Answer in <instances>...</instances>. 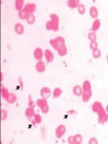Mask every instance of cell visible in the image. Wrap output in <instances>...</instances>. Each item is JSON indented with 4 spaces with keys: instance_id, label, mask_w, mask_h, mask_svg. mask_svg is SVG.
Listing matches in <instances>:
<instances>
[{
    "instance_id": "14",
    "label": "cell",
    "mask_w": 108,
    "mask_h": 144,
    "mask_svg": "<svg viewBox=\"0 0 108 144\" xmlns=\"http://www.w3.org/2000/svg\"><path fill=\"white\" fill-rule=\"evenodd\" d=\"M73 92L75 96L79 97V96H82L84 91H83V88L80 87L79 85H76V86H74L73 88Z\"/></svg>"
},
{
    "instance_id": "3",
    "label": "cell",
    "mask_w": 108,
    "mask_h": 144,
    "mask_svg": "<svg viewBox=\"0 0 108 144\" xmlns=\"http://www.w3.org/2000/svg\"><path fill=\"white\" fill-rule=\"evenodd\" d=\"M65 133H66V126L64 125H59V126L56 128V131H55L56 137L58 138V139L62 138Z\"/></svg>"
},
{
    "instance_id": "43",
    "label": "cell",
    "mask_w": 108,
    "mask_h": 144,
    "mask_svg": "<svg viewBox=\"0 0 108 144\" xmlns=\"http://www.w3.org/2000/svg\"><path fill=\"white\" fill-rule=\"evenodd\" d=\"M106 60H107V62H108V54L106 55Z\"/></svg>"
},
{
    "instance_id": "30",
    "label": "cell",
    "mask_w": 108,
    "mask_h": 144,
    "mask_svg": "<svg viewBox=\"0 0 108 144\" xmlns=\"http://www.w3.org/2000/svg\"><path fill=\"white\" fill-rule=\"evenodd\" d=\"M33 120H35V122L37 124H41L42 120H41V116L39 115V114H35L34 115V117H33Z\"/></svg>"
},
{
    "instance_id": "10",
    "label": "cell",
    "mask_w": 108,
    "mask_h": 144,
    "mask_svg": "<svg viewBox=\"0 0 108 144\" xmlns=\"http://www.w3.org/2000/svg\"><path fill=\"white\" fill-rule=\"evenodd\" d=\"M57 51V54H58V55H59V56H61V57L65 56V55L68 54V48H67V47H66L65 44L60 46Z\"/></svg>"
},
{
    "instance_id": "16",
    "label": "cell",
    "mask_w": 108,
    "mask_h": 144,
    "mask_svg": "<svg viewBox=\"0 0 108 144\" xmlns=\"http://www.w3.org/2000/svg\"><path fill=\"white\" fill-rule=\"evenodd\" d=\"M90 15L91 16V18L96 20V18L98 17V15H99L97 8L95 7V6H91L90 9Z\"/></svg>"
},
{
    "instance_id": "36",
    "label": "cell",
    "mask_w": 108,
    "mask_h": 144,
    "mask_svg": "<svg viewBox=\"0 0 108 144\" xmlns=\"http://www.w3.org/2000/svg\"><path fill=\"white\" fill-rule=\"evenodd\" d=\"M98 141L95 137H91L90 140H89V144H97Z\"/></svg>"
},
{
    "instance_id": "42",
    "label": "cell",
    "mask_w": 108,
    "mask_h": 144,
    "mask_svg": "<svg viewBox=\"0 0 108 144\" xmlns=\"http://www.w3.org/2000/svg\"><path fill=\"white\" fill-rule=\"evenodd\" d=\"M105 110H106V112L108 114V105H107V106L106 107V109H105Z\"/></svg>"
},
{
    "instance_id": "17",
    "label": "cell",
    "mask_w": 108,
    "mask_h": 144,
    "mask_svg": "<svg viewBox=\"0 0 108 144\" xmlns=\"http://www.w3.org/2000/svg\"><path fill=\"white\" fill-rule=\"evenodd\" d=\"M15 9H16V10H18L19 12L24 9H23V8L25 7V2H24V0H16V1L15 2Z\"/></svg>"
},
{
    "instance_id": "31",
    "label": "cell",
    "mask_w": 108,
    "mask_h": 144,
    "mask_svg": "<svg viewBox=\"0 0 108 144\" xmlns=\"http://www.w3.org/2000/svg\"><path fill=\"white\" fill-rule=\"evenodd\" d=\"M78 11L79 15H85V6L83 4H80L78 7Z\"/></svg>"
},
{
    "instance_id": "4",
    "label": "cell",
    "mask_w": 108,
    "mask_h": 144,
    "mask_svg": "<svg viewBox=\"0 0 108 144\" xmlns=\"http://www.w3.org/2000/svg\"><path fill=\"white\" fill-rule=\"evenodd\" d=\"M24 9L26 10L29 15H34L35 11L37 10V5H35V4L30 3V4H27L25 5Z\"/></svg>"
},
{
    "instance_id": "9",
    "label": "cell",
    "mask_w": 108,
    "mask_h": 144,
    "mask_svg": "<svg viewBox=\"0 0 108 144\" xmlns=\"http://www.w3.org/2000/svg\"><path fill=\"white\" fill-rule=\"evenodd\" d=\"M92 96V91H85V92H83L82 94V100L85 103H87V102L90 101V99Z\"/></svg>"
},
{
    "instance_id": "41",
    "label": "cell",
    "mask_w": 108,
    "mask_h": 144,
    "mask_svg": "<svg viewBox=\"0 0 108 144\" xmlns=\"http://www.w3.org/2000/svg\"><path fill=\"white\" fill-rule=\"evenodd\" d=\"M1 81H4V75H3V73H1Z\"/></svg>"
},
{
    "instance_id": "2",
    "label": "cell",
    "mask_w": 108,
    "mask_h": 144,
    "mask_svg": "<svg viewBox=\"0 0 108 144\" xmlns=\"http://www.w3.org/2000/svg\"><path fill=\"white\" fill-rule=\"evenodd\" d=\"M97 115H98V122L100 124H105L106 122H107L108 114L104 109V108H102L100 111H98Z\"/></svg>"
},
{
    "instance_id": "27",
    "label": "cell",
    "mask_w": 108,
    "mask_h": 144,
    "mask_svg": "<svg viewBox=\"0 0 108 144\" xmlns=\"http://www.w3.org/2000/svg\"><path fill=\"white\" fill-rule=\"evenodd\" d=\"M83 142V137L80 134L74 136V144H81Z\"/></svg>"
},
{
    "instance_id": "1",
    "label": "cell",
    "mask_w": 108,
    "mask_h": 144,
    "mask_svg": "<svg viewBox=\"0 0 108 144\" xmlns=\"http://www.w3.org/2000/svg\"><path fill=\"white\" fill-rule=\"evenodd\" d=\"M65 44V39L63 37H57L54 39H51L50 40V45H51L53 49L55 50H57L60 46Z\"/></svg>"
},
{
    "instance_id": "12",
    "label": "cell",
    "mask_w": 108,
    "mask_h": 144,
    "mask_svg": "<svg viewBox=\"0 0 108 144\" xmlns=\"http://www.w3.org/2000/svg\"><path fill=\"white\" fill-rule=\"evenodd\" d=\"M68 6L70 8V9H78L79 5L80 4V2L79 0H68L67 2Z\"/></svg>"
},
{
    "instance_id": "11",
    "label": "cell",
    "mask_w": 108,
    "mask_h": 144,
    "mask_svg": "<svg viewBox=\"0 0 108 144\" xmlns=\"http://www.w3.org/2000/svg\"><path fill=\"white\" fill-rule=\"evenodd\" d=\"M15 32L16 34L18 35H22L25 32V28H24V26L22 25L21 23H17L15 24Z\"/></svg>"
},
{
    "instance_id": "26",
    "label": "cell",
    "mask_w": 108,
    "mask_h": 144,
    "mask_svg": "<svg viewBox=\"0 0 108 144\" xmlns=\"http://www.w3.org/2000/svg\"><path fill=\"white\" fill-rule=\"evenodd\" d=\"M26 20L27 22V24H29V25L34 24L35 21V16L34 15H29Z\"/></svg>"
},
{
    "instance_id": "20",
    "label": "cell",
    "mask_w": 108,
    "mask_h": 144,
    "mask_svg": "<svg viewBox=\"0 0 108 144\" xmlns=\"http://www.w3.org/2000/svg\"><path fill=\"white\" fill-rule=\"evenodd\" d=\"M1 93H2V97L4 98L5 100H7V98H9L10 92H9V90L7 88H5L4 86L1 87Z\"/></svg>"
},
{
    "instance_id": "37",
    "label": "cell",
    "mask_w": 108,
    "mask_h": 144,
    "mask_svg": "<svg viewBox=\"0 0 108 144\" xmlns=\"http://www.w3.org/2000/svg\"><path fill=\"white\" fill-rule=\"evenodd\" d=\"M68 142L70 144H74V136H70L68 138Z\"/></svg>"
},
{
    "instance_id": "5",
    "label": "cell",
    "mask_w": 108,
    "mask_h": 144,
    "mask_svg": "<svg viewBox=\"0 0 108 144\" xmlns=\"http://www.w3.org/2000/svg\"><path fill=\"white\" fill-rule=\"evenodd\" d=\"M33 55H34V58L38 61L42 59V58L44 56V52L41 48H37L34 50V53H33Z\"/></svg>"
},
{
    "instance_id": "28",
    "label": "cell",
    "mask_w": 108,
    "mask_h": 144,
    "mask_svg": "<svg viewBox=\"0 0 108 144\" xmlns=\"http://www.w3.org/2000/svg\"><path fill=\"white\" fill-rule=\"evenodd\" d=\"M92 56L94 59H99V58H101V51L98 48L95 49V50H93L92 52Z\"/></svg>"
},
{
    "instance_id": "7",
    "label": "cell",
    "mask_w": 108,
    "mask_h": 144,
    "mask_svg": "<svg viewBox=\"0 0 108 144\" xmlns=\"http://www.w3.org/2000/svg\"><path fill=\"white\" fill-rule=\"evenodd\" d=\"M44 56H45V59L47 63H52L54 59V54L50 49H46L44 51Z\"/></svg>"
},
{
    "instance_id": "21",
    "label": "cell",
    "mask_w": 108,
    "mask_h": 144,
    "mask_svg": "<svg viewBox=\"0 0 108 144\" xmlns=\"http://www.w3.org/2000/svg\"><path fill=\"white\" fill-rule=\"evenodd\" d=\"M62 93H63V90L59 87H57V88H55L53 90V92H52V97H53L54 98H57L62 95Z\"/></svg>"
},
{
    "instance_id": "22",
    "label": "cell",
    "mask_w": 108,
    "mask_h": 144,
    "mask_svg": "<svg viewBox=\"0 0 108 144\" xmlns=\"http://www.w3.org/2000/svg\"><path fill=\"white\" fill-rule=\"evenodd\" d=\"M16 100H17V96H16L15 93H10L6 101L9 104H14V103H15Z\"/></svg>"
},
{
    "instance_id": "18",
    "label": "cell",
    "mask_w": 108,
    "mask_h": 144,
    "mask_svg": "<svg viewBox=\"0 0 108 144\" xmlns=\"http://www.w3.org/2000/svg\"><path fill=\"white\" fill-rule=\"evenodd\" d=\"M100 27H101V20L96 19V20H95L93 22L92 26H91V30H92L93 32H95L100 29Z\"/></svg>"
},
{
    "instance_id": "25",
    "label": "cell",
    "mask_w": 108,
    "mask_h": 144,
    "mask_svg": "<svg viewBox=\"0 0 108 144\" xmlns=\"http://www.w3.org/2000/svg\"><path fill=\"white\" fill-rule=\"evenodd\" d=\"M48 103H47V100H46V98H39V99H37V105L38 107L41 108L42 107V106H44V105L45 104H47Z\"/></svg>"
},
{
    "instance_id": "38",
    "label": "cell",
    "mask_w": 108,
    "mask_h": 144,
    "mask_svg": "<svg viewBox=\"0 0 108 144\" xmlns=\"http://www.w3.org/2000/svg\"><path fill=\"white\" fill-rule=\"evenodd\" d=\"M28 106H30V107H33V108L35 107V103L31 100V98H30V97H29V103H28Z\"/></svg>"
},
{
    "instance_id": "35",
    "label": "cell",
    "mask_w": 108,
    "mask_h": 144,
    "mask_svg": "<svg viewBox=\"0 0 108 144\" xmlns=\"http://www.w3.org/2000/svg\"><path fill=\"white\" fill-rule=\"evenodd\" d=\"M46 28L47 31H52V22L51 20H49L46 23Z\"/></svg>"
},
{
    "instance_id": "32",
    "label": "cell",
    "mask_w": 108,
    "mask_h": 144,
    "mask_svg": "<svg viewBox=\"0 0 108 144\" xmlns=\"http://www.w3.org/2000/svg\"><path fill=\"white\" fill-rule=\"evenodd\" d=\"M90 49H92L93 50H95V49H97L98 48V43L96 41H91L90 43Z\"/></svg>"
},
{
    "instance_id": "8",
    "label": "cell",
    "mask_w": 108,
    "mask_h": 144,
    "mask_svg": "<svg viewBox=\"0 0 108 144\" xmlns=\"http://www.w3.org/2000/svg\"><path fill=\"white\" fill-rule=\"evenodd\" d=\"M41 96L43 98H48L50 96H51V94H52V91L51 89H50L49 87H42L41 89Z\"/></svg>"
},
{
    "instance_id": "15",
    "label": "cell",
    "mask_w": 108,
    "mask_h": 144,
    "mask_svg": "<svg viewBox=\"0 0 108 144\" xmlns=\"http://www.w3.org/2000/svg\"><path fill=\"white\" fill-rule=\"evenodd\" d=\"M25 115H26V117L29 118V119L34 117V115H35L34 108H33V107H28L26 109V111H25Z\"/></svg>"
},
{
    "instance_id": "39",
    "label": "cell",
    "mask_w": 108,
    "mask_h": 144,
    "mask_svg": "<svg viewBox=\"0 0 108 144\" xmlns=\"http://www.w3.org/2000/svg\"><path fill=\"white\" fill-rule=\"evenodd\" d=\"M68 113L69 114V115H76V114H77V111H76V110L71 109V110H68Z\"/></svg>"
},
{
    "instance_id": "24",
    "label": "cell",
    "mask_w": 108,
    "mask_h": 144,
    "mask_svg": "<svg viewBox=\"0 0 108 144\" xmlns=\"http://www.w3.org/2000/svg\"><path fill=\"white\" fill-rule=\"evenodd\" d=\"M28 15H29V14L27 13L25 9L20 11L19 14H18V16H19V18H20V20H26L27 17H28Z\"/></svg>"
},
{
    "instance_id": "33",
    "label": "cell",
    "mask_w": 108,
    "mask_h": 144,
    "mask_svg": "<svg viewBox=\"0 0 108 144\" xmlns=\"http://www.w3.org/2000/svg\"><path fill=\"white\" fill-rule=\"evenodd\" d=\"M7 118H8V112H7V110H5V109H3L1 110V119H2V120H5Z\"/></svg>"
},
{
    "instance_id": "6",
    "label": "cell",
    "mask_w": 108,
    "mask_h": 144,
    "mask_svg": "<svg viewBox=\"0 0 108 144\" xmlns=\"http://www.w3.org/2000/svg\"><path fill=\"white\" fill-rule=\"evenodd\" d=\"M46 64L45 62H43L42 60L37 61V63L35 64V70L38 73H43L46 70Z\"/></svg>"
},
{
    "instance_id": "29",
    "label": "cell",
    "mask_w": 108,
    "mask_h": 144,
    "mask_svg": "<svg viewBox=\"0 0 108 144\" xmlns=\"http://www.w3.org/2000/svg\"><path fill=\"white\" fill-rule=\"evenodd\" d=\"M96 38H97V36H96L95 32H90L88 34V39L91 41H96Z\"/></svg>"
},
{
    "instance_id": "34",
    "label": "cell",
    "mask_w": 108,
    "mask_h": 144,
    "mask_svg": "<svg viewBox=\"0 0 108 144\" xmlns=\"http://www.w3.org/2000/svg\"><path fill=\"white\" fill-rule=\"evenodd\" d=\"M41 112L43 114H47L49 112V106H48V104H45L44 106H42L41 108Z\"/></svg>"
},
{
    "instance_id": "19",
    "label": "cell",
    "mask_w": 108,
    "mask_h": 144,
    "mask_svg": "<svg viewBox=\"0 0 108 144\" xmlns=\"http://www.w3.org/2000/svg\"><path fill=\"white\" fill-rule=\"evenodd\" d=\"M50 20L55 25H59V17L56 14H51L50 15Z\"/></svg>"
},
{
    "instance_id": "23",
    "label": "cell",
    "mask_w": 108,
    "mask_h": 144,
    "mask_svg": "<svg viewBox=\"0 0 108 144\" xmlns=\"http://www.w3.org/2000/svg\"><path fill=\"white\" fill-rule=\"evenodd\" d=\"M82 88H83V91H84V92H85V91H90L91 90V83L86 80V81H85L84 83H83Z\"/></svg>"
},
{
    "instance_id": "40",
    "label": "cell",
    "mask_w": 108,
    "mask_h": 144,
    "mask_svg": "<svg viewBox=\"0 0 108 144\" xmlns=\"http://www.w3.org/2000/svg\"><path fill=\"white\" fill-rule=\"evenodd\" d=\"M19 82H20V89H23V82H22L21 78H19Z\"/></svg>"
},
{
    "instance_id": "13",
    "label": "cell",
    "mask_w": 108,
    "mask_h": 144,
    "mask_svg": "<svg viewBox=\"0 0 108 144\" xmlns=\"http://www.w3.org/2000/svg\"><path fill=\"white\" fill-rule=\"evenodd\" d=\"M102 108H103V106H102V104L101 103V102H98L97 101V102H95V103H93L92 108H91V109H92V111L94 113L97 114L98 111H100V110H101Z\"/></svg>"
}]
</instances>
